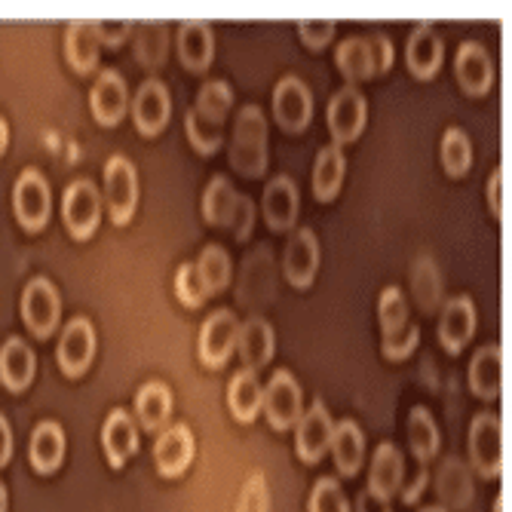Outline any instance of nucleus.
Listing matches in <instances>:
<instances>
[{"label": "nucleus", "mask_w": 512, "mask_h": 512, "mask_svg": "<svg viewBox=\"0 0 512 512\" xmlns=\"http://www.w3.org/2000/svg\"><path fill=\"white\" fill-rule=\"evenodd\" d=\"M129 28H132V22H129V19H117V22H108V19H96V31H99V40H102V43H111V46L123 43V40H126V34H129Z\"/></svg>", "instance_id": "8fccbe9b"}, {"label": "nucleus", "mask_w": 512, "mask_h": 512, "mask_svg": "<svg viewBox=\"0 0 512 512\" xmlns=\"http://www.w3.org/2000/svg\"><path fill=\"white\" fill-rule=\"evenodd\" d=\"M230 166L246 178H261L267 169V120L258 105H243L237 114Z\"/></svg>", "instance_id": "f257e3e1"}, {"label": "nucleus", "mask_w": 512, "mask_h": 512, "mask_svg": "<svg viewBox=\"0 0 512 512\" xmlns=\"http://www.w3.org/2000/svg\"><path fill=\"white\" fill-rule=\"evenodd\" d=\"M335 62H338L341 74L350 80V86L359 83V80H368L371 74H375V62H371V46H368L365 37H347L338 46Z\"/></svg>", "instance_id": "f704fd0d"}, {"label": "nucleus", "mask_w": 512, "mask_h": 512, "mask_svg": "<svg viewBox=\"0 0 512 512\" xmlns=\"http://www.w3.org/2000/svg\"><path fill=\"white\" fill-rule=\"evenodd\" d=\"M89 105H92V114L102 126H114L123 120L126 114V105H129V96H126V83L123 77L108 68L99 74L96 86H92V96H89Z\"/></svg>", "instance_id": "6ab92c4d"}, {"label": "nucleus", "mask_w": 512, "mask_h": 512, "mask_svg": "<svg viewBox=\"0 0 512 512\" xmlns=\"http://www.w3.org/2000/svg\"><path fill=\"white\" fill-rule=\"evenodd\" d=\"M237 350H240V359L246 362L249 371L267 365L270 356H273V329H270V322L261 319V316L246 319L240 325V335H237Z\"/></svg>", "instance_id": "cd10ccee"}, {"label": "nucleus", "mask_w": 512, "mask_h": 512, "mask_svg": "<svg viewBox=\"0 0 512 512\" xmlns=\"http://www.w3.org/2000/svg\"><path fill=\"white\" fill-rule=\"evenodd\" d=\"M356 512H393V509H390V500H384L375 491L365 488L356 500Z\"/></svg>", "instance_id": "603ef678"}, {"label": "nucleus", "mask_w": 512, "mask_h": 512, "mask_svg": "<svg viewBox=\"0 0 512 512\" xmlns=\"http://www.w3.org/2000/svg\"><path fill=\"white\" fill-rule=\"evenodd\" d=\"M178 56L184 68L191 71H206L212 56H215V37L209 22L203 19H184L178 25Z\"/></svg>", "instance_id": "aec40b11"}, {"label": "nucleus", "mask_w": 512, "mask_h": 512, "mask_svg": "<svg viewBox=\"0 0 512 512\" xmlns=\"http://www.w3.org/2000/svg\"><path fill=\"white\" fill-rule=\"evenodd\" d=\"M344 172H347L344 151L338 145H325L316 154V163H313V194H316V200H322V203L335 200L338 191H341Z\"/></svg>", "instance_id": "c85d7f7f"}, {"label": "nucleus", "mask_w": 512, "mask_h": 512, "mask_svg": "<svg viewBox=\"0 0 512 512\" xmlns=\"http://www.w3.org/2000/svg\"><path fill=\"white\" fill-rule=\"evenodd\" d=\"M325 120H329V132L335 138V145H347L353 138L362 135L365 120H368V102L356 86H344L329 99V111H325Z\"/></svg>", "instance_id": "423d86ee"}, {"label": "nucleus", "mask_w": 512, "mask_h": 512, "mask_svg": "<svg viewBox=\"0 0 512 512\" xmlns=\"http://www.w3.org/2000/svg\"><path fill=\"white\" fill-rule=\"evenodd\" d=\"M316 267H319V240L310 227H298L286 246V255H283L286 279L298 289H307L316 276Z\"/></svg>", "instance_id": "dca6fc26"}, {"label": "nucleus", "mask_w": 512, "mask_h": 512, "mask_svg": "<svg viewBox=\"0 0 512 512\" xmlns=\"http://www.w3.org/2000/svg\"><path fill=\"white\" fill-rule=\"evenodd\" d=\"M237 197L240 194L230 188V181L224 175H215L203 191V218L215 227H227L230 221H234Z\"/></svg>", "instance_id": "72a5a7b5"}, {"label": "nucleus", "mask_w": 512, "mask_h": 512, "mask_svg": "<svg viewBox=\"0 0 512 512\" xmlns=\"http://www.w3.org/2000/svg\"><path fill=\"white\" fill-rule=\"evenodd\" d=\"M227 405H230V414L237 417L240 424H252L255 414L261 408V384L255 378V371L243 368L240 375H234L227 387Z\"/></svg>", "instance_id": "2f4dec72"}, {"label": "nucleus", "mask_w": 512, "mask_h": 512, "mask_svg": "<svg viewBox=\"0 0 512 512\" xmlns=\"http://www.w3.org/2000/svg\"><path fill=\"white\" fill-rule=\"evenodd\" d=\"M59 365L65 375H83L86 365L92 362V356H96V329H92V322L86 316H74L65 332L59 338Z\"/></svg>", "instance_id": "ddd939ff"}, {"label": "nucleus", "mask_w": 512, "mask_h": 512, "mask_svg": "<svg viewBox=\"0 0 512 512\" xmlns=\"http://www.w3.org/2000/svg\"><path fill=\"white\" fill-rule=\"evenodd\" d=\"M10 454H13V430L7 424V417L0 414V467L10 460Z\"/></svg>", "instance_id": "5fc2aeb1"}, {"label": "nucleus", "mask_w": 512, "mask_h": 512, "mask_svg": "<svg viewBox=\"0 0 512 512\" xmlns=\"http://www.w3.org/2000/svg\"><path fill=\"white\" fill-rule=\"evenodd\" d=\"M408 442L417 457V463H430L439 451V430H436V417L424 408L414 405L408 414Z\"/></svg>", "instance_id": "473e14b6"}, {"label": "nucleus", "mask_w": 512, "mask_h": 512, "mask_svg": "<svg viewBox=\"0 0 512 512\" xmlns=\"http://www.w3.org/2000/svg\"><path fill=\"white\" fill-rule=\"evenodd\" d=\"M0 512H7V488L0 482Z\"/></svg>", "instance_id": "4d7b16f0"}, {"label": "nucleus", "mask_w": 512, "mask_h": 512, "mask_svg": "<svg viewBox=\"0 0 512 512\" xmlns=\"http://www.w3.org/2000/svg\"><path fill=\"white\" fill-rule=\"evenodd\" d=\"M470 387L482 399H497L503 390V350L497 344L482 347L470 362Z\"/></svg>", "instance_id": "bb28decb"}, {"label": "nucleus", "mask_w": 512, "mask_h": 512, "mask_svg": "<svg viewBox=\"0 0 512 512\" xmlns=\"http://www.w3.org/2000/svg\"><path fill=\"white\" fill-rule=\"evenodd\" d=\"M135 414L145 430H160L172 414V390L163 381H148L135 393Z\"/></svg>", "instance_id": "c756f323"}, {"label": "nucleus", "mask_w": 512, "mask_h": 512, "mask_svg": "<svg viewBox=\"0 0 512 512\" xmlns=\"http://www.w3.org/2000/svg\"><path fill=\"white\" fill-rule=\"evenodd\" d=\"M230 105H234V92H230V86L224 80H206L197 92V111L215 123L224 126V117L230 111Z\"/></svg>", "instance_id": "e433bc0d"}, {"label": "nucleus", "mask_w": 512, "mask_h": 512, "mask_svg": "<svg viewBox=\"0 0 512 512\" xmlns=\"http://www.w3.org/2000/svg\"><path fill=\"white\" fill-rule=\"evenodd\" d=\"M62 218L74 240H89L96 234L99 218H102V197L89 178H77L68 184L65 200H62Z\"/></svg>", "instance_id": "f03ea898"}, {"label": "nucleus", "mask_w": 512, "mask_h": 512, "mask_svg": "<svg viewBox=\"0 0 512 512\" xmlns=\"http://www.w3.org/2000/svg\"><path fill=\"white\" fill-rule=\"evenodd\" d=\"M102 445H105V457H108V463H111L114 470H120L123 463L135 454V448H138V430H135V421H132L129 411L114 408L105 417Z\"/></svg>", "instance_id": "412c9836"}, {"label": "nucleus", "mask_w": 512, "mask_h": 512, "mask_svg": "<svg viewBox=\"0 0 512 512\" xmlns=\"http://www.w3.org/2000/svg\"><path fill=\"white\" fill-rule=\"evenodd\" d=\"M99 46H102V40H99V31H96V19H92V22L89 19L68 22V28H65V56H68L74 71L89 74L92 68H96Z\"/></svg>", "instance_id": "4be33fe9"}, {"label": "nucleus", "mask_w": 512, "mask_h": 512, "mask_svg": "<svg viewBox=\"0 0 512 512\" xmlns=\"http://www.w3.org/2000/svg\"><path fill=\"white\" fill-rule=\"evenodd\" d=\"M34 368V350L22 338H10L0 347V381H4L7 390H25L34 378Z\"/></svg>", "instance_id": "a878e982"}, {"label": "nucleus", "mask_w": 512, "mask_h": 512, "mask_svg": "<svg viewBox=\"0 0 512 512\" xmlns=\"http://www.w3.org/2000/svg\"><path fill=\"white\" fill-rule=\"evenodd\" d=\"M494 512H503V497L497 500V506H494Z\"/></svg>", "instance_id": "bf43d9fd"}, {"label": "nucleus", "mask_w": 512, "mask_h": 512, "mask_svg": "<svg viewBox=\"0 0 512 512\" xmlns=\"http://www.w3.org/2000/svg\"><path fill=\"white\" fill-rule=\"evenodd\" d=\"M473 163V148H470V138L460 126H448L442 135V166L451 178H460L463 172L470 169Z\"/></svg>", "instance_id": "c9c22d12"}, {"label": "nucleus", "mask_w": 512, "mask_h": 512, "mask_svg": "<svg viewBox=\"0 0 512 512\" xmlns=\"http://www.w3.org/2000/svg\"><path fill=\"white\" fill-rule=\"evenodd\" d=\"M273 117L276 123L289 129V132H301L310 117H313V96L310 89L304 86L301 77L286 74L283 80L276 83L273 89Z\"/></svg>", "instance_id": "6e6552de"}, {"label": "nucleus", "mask_w": 512, "mask_h": 512, "mask_svg": "<svg viewBox=\"0 0 512 512\" xmlns=\"http://www.w3.org/2000/svg\"><path fill=\"white\" fill-rule=\"evenodd\" d=\"M310 512H350L347 497L335 479H319L310 491Z\"/></svg>", "instance_id": "c03bdc74"}, {"label": "nucleus", "mask_w": 512, "mask_h": 512, "mask_svg": "<svg viewBox=\"0 0 512 512\" xmlns=\"http://www.w3.org/2000/svg\"><path fill=\"white\" fill-rule=\"evenodd\" d=\"M197 270H200V276L206 279L209 292H221V289L230 283V258H227V252H224L221 246H212V243H209V246L200 252Z\"/></svg>", "instance_id": "a19ab883"}, {"label": "nucleus", "mask_w": 512, "mask_h": 512, "mask_svg": "<svg viewBox=\"0 0 512 512\" xmlns=\"http://www.w3.org/2000/svg\"><path fill=\"white\" fill-rule=\"evenodd\" d=\"M31 467L37 473H56L65 460V433L56 421H40L31 433L28 445Z\"/></svg>", "instance_id": "b1692460"}, {"label": "nucleus", "mask_w": 512, "mask_h": 512, "mask_svg": "<svg viewBox=\"0 0 512 512\" xmlns=\"http://www.w3.org/2000/svg\"><path fill=\"white\" fill-rule=\"evenodd\" d=\"M172 117V99H169V89L163 80L151 77L138 86L135 99H132V120L135 129L142 135H157L163 132V126Z\"/></svg>", "instance_id": "9d476101"}, {"label": "nucleus", "mask_w": 512, "mask_h": 512, "mask_svg": "<svg viewBox=\"0 0 512 512\" xmlns=\"http://www.w3.org/2000/svg\"><path fill=\"white\" fill-rule=\"evenodd\" d=\"M261 405L273 430H289L301 421V387L289 368L273 371L270 384L261 390Z\"/></svg>", "instance_id": "7ed1b4c3"}, {"label": "nucleus", "mask_w": 512, "mask_h": 512, "mask_svg": "<svg viewBox=\"0 0 512 512\" xmlns=\"http://www.w3.org/2000/svg\"><path fill=\"white\" fill-rule=\"evenodd\" d=\"M175 295H178V301L184 304V307H200L212 292H209V286H206V279L200 276V270H197V264H181L178 270H175Z\"/></svg>", "instance_id": "ea45409f"}, {"label": "nucleus", "mask_w": 512, "mask_h": 512, "mask_svg": "<svg viewBox=\"0 0 512 512\" xmlns=\"http://www.w3.org/2000/svg\"><path fill=\"white\" fill-rule=\"evenodd\" d=\"M105 203L117 227L129 224L138 203V178H135V166L123 154H114L105 163Z\"/></svg>", "instance_id": "39448f33"}, {"label": "nucleus", "mask_w": 512, "mask_h": 512, "mask_svg": "<svg viewBox=\"0 0 512 512\" xmlns=\"http://www.w3.org/2000/svg\"><path fill=\"white\" fill-rule=\"evenodd\" d=\"M13 206H16V218L28 230H40L50 221V184H46L40 169H25L19 175L16 191H13Z\"/></svg>", "instance_id": "1a4fd4ad"}, {"label": "nucleus", "mask_w": 512, "mask_h": 512, "mask_svg": "<svg viewBox=\"0 0 512 512\" xmlns=\"http://www.w3.org/2000/svg\"><path fill=\"white\" fill-rule=\"evenodd\" d=\"M329 448L335 451V463H338V470L344 476H356L359 473L362 460H365V436H362L356 421H350V417H347V421L335 424Z\"/></svg>", "instance_id": "7c9ffc66"}, {"label": "nucleus", "mask_w": 512, "mask_h": 512, "mask_svg": "<svg viewBox=\"0 0 512 512\" xmlns=\"http://www.w3.org/2000/svg\"><path fill=\"white\" fill-rule=\"evenodd\" d=\"M194 451H197V442H194V433H191L188 424H172V427H166L160 433L157 445H154V460H157L160 476H166V479L181 476L184 470L191 467Z\"/></svg>", "instance_id": "4468645a"}, {"label": "nucleus", "mask_w": 512, "mask_h": 512, "mask_svg": "<svg viewBox=\"0 0 512 512\" xmlns=\"http://www.w3.org/2000/svg\"><path fill=\"white\" fill-rule=\"evenodd\" d=\"M378 319L381 332H393L402 322H408V301L399 286H387L378 298Z\"/></svg>", "instance_id": "79ce46f5"}, {"label": "nucleus", "mask_w": 512, "mask_h": 512, "mask_svg": "<svg viewBox=\"0 0 512 512\" xmlns=\"http://www.w3.org/2000/svg\"><path fill=\"white\" fill-rule=\"evenodd\" d=\"M442 37L436 34L433 22H417L411 37H408V46H405V62H408V71L421 80H430L439 68H442Z\"/></svg>", "instance_id": "2eb2a0df"}, {"label": "nucleus", "mask_w": 512, "mask_h": 512, "mask_svg": "<svg viewBox=\"0 0 512 512\" xmlns=\"http://www.w3.org/2000/svg\"><path fill=\"white\" fill-rule=\"evenodd\" d=\"M62 301L46 276H34L22 292V319L37 338H46L59 325Z\"/></svg>", "instance_id": "0eeeda50"}, {"label": "nucleus", "mask_w": 512, "mask_h": 512, "mask_svg": "<svg viewBox=\"0 0 512 512\" xmlns=\"http://www.w3.org/2000/svg\"><path fill=\"white\" fill-rule=\"evenodd\" d=\"M430 482V473H427V463H417V467L408 473V479H402L399 491H402V500L405 503H414L417 497H421V491L427 488Z\"/></svg>", "instance_id": "de8ad7c7"}, {"label": "nucleus", "mask_w": 512, "mask_h": 512, "mask_svg": "<svg viewBox=\"0 0 512 512\" xmlns=\"http://www.w3.org/2000/svg\"><path fill=\"white\" fill-rule=\"evenodd\" d=\"M371 46V62H375V74H384L393 65V43L387 34H375L368 40Z\"/></svg>", "instance_id": "09e8293b"}, {"label": "nucleus", "mask_w": 512, "mask_h": 512, "mask_svg": "<svg viewBox=\"0 0 512 512\" xmlns=\"http://www.w3.org/2000/svg\"><path fill=\"white\" fill-rule=\"evenodd\" d=\"M417 341H421V329H417L414 322H402L399 329L393 332H384V341H381V350L387 359H405L414 353Z\"/></svg>", "instance_id": "37998d69"}, {"label": "nucleus", "mask_w": 512, "mask_h": 512, "mask_svg": "<svg viewBox=\"0 0 512 512\" xmlns=\"http://www.w3.org/2000/svg\"><path fill=\"white\" fill-rule=\"evenodd\" d=\"M500 184H503V172H500V169H494V172H491V178H488V206H491V212H494V215H500V209H503V200H500Z\"/></svg>", "instance_id": "864d4df0"}, {"label": "nucleus", "mask_w": 512, "mask_h": 512, "mask_svg": "<svg viewBox=\"0 0 512 512\" xmlns=\"http://www.w3.org/2000/svg\"><path fill=\"white\" fill-rule=\"evenodd\" d=\"M264 218L273 230H289L298 218V188L289 175H276L264 188Z\"/></svg>", "instance_id": "5701e85b"}, {"label": "nucleus", "mask_w": 512, "mask_h": 512, "mask_svg": "<svg viewBox=\"0 0 512 512\" xmlns=\"http://www.w3.org/2000/svg\"><path fill=\"white\" fill-rule=\"evenodd\" d=\"M476 332V307L470 295H457L445 304L439 319V341L445 350L460 353Z\"/></svg>", "instance_id": "f3484780"}, {"label": "nucleus", "mask_w": 512, "mask_h": 512, "mask_svg": "<svg viewBox=\"0 0 512 512\" xmlns=\"http://www.w3.org/2000/svg\"><path fill=\"white\" fill-rule=\"evenodd\" d=\"M138 40H135V56L142 65L157 68L166 59V25L163 22H142L138 25Z\"/></svg>", "instance_id": "4c0bfd02"}, {"label": "nucleus", "mask_w": 512, "mask_h": 512, "mask_svg": "<svg viewBox=\"0 0 512 512\" xmlns=\"http://www.w3.org/2000/svg\"><path fill=\"white\" fill-rule=\"evenodd\" d=\"M421 512H445L442 506H427V509H421Z\"/></svg>", "instance_id": "13d9d810"}, {"label": "nucleus", "mask_w": 512, "mask_h": 512, "mask_svg": "<svg viewBox=\"0 0 512 512\" xmlns=\"http://www.w3.org/2000/svg\"><path fill=\"white\" fill-rule=\"evenodd\" d=\"M335 28H338L335 19H301V22H298L301 40L310 46V50H322V46L332 40Z\"/></svg>", "instance_id": "49530a36"}, {"label": "nucleus", "mask_w": 512, "mask_h": 512, "mask_svg": "<svg viewBox=\"0 0 512 512\" xmlns=\"http://www.w3.org/2000/svg\"><path fill=\"white\" fill-rule=\"evenodd\" d=\"M405 479V460L393 442L378 445L375 457H371V473H368V491H375L378 497L390 500Z\"/></svg>", "instance_id": "393cba45"}, {"label": "nucleus", "mask_w": 512, "mask_h": 512, "mask_svg": "<svg viewBox=\"0 0 512 512\" xmlns=\"http://www.w3.org/2000/svg\"><path fill=\"white\" fill-rule=\"evenodd\" d=\"M298 433H295V448H298V457L304 463H316L325 451L332 445V433H335V424L329 417V408H325L322 399L310 402V408L301 414V421L295 424Z\"/></svg>", "instance_id": "f8f14e48"}, {"label": "nucleus", "mask_w": 512, "mask_h": 512, "mask_svg": "<svg viewBox=\"0 0 512 512\" xmlns=\"http://www.w3.org/2000/svg\"><path fill=\"white\" fill-rule=\"evenodd\" d=\"M184 129H188L191 145H194L200 154H215V151L221 148V123L203 117L197 108H191L188 117H184Z\"/></svg>", "instance_id": "58836bf2"}, {"label": "nucleus", "mask_w": 512, "mask_h": 512, "mask_svg": "<svg viewBox=\"0 0 512 512\" xmlns=\"http://www.w3.org/2000/svg\"><path fill=\"white\" fill-rule=\"evenodd\" d=\"M252 221H255V206L249 197H237V212H234V230H237V237L246 240L252 234Z\"/></svg>", "instance_id": "3c124183"}, {"label": "nucleus", "mask_w": 512, "mask_h": 512, "mask_svg": "<svg viewBox=\"0 0 512 512\" xmlns=\"http://www.w3.org/2000/svg\"><path fill=\"white\" fill-rule=\"evenodd\" d=\"M7 142H10V129H7V120L0 117V154L7 151Z\"/></svg>", "instance_id": "6e6d98bb"}, {"label": "nucleus", "mask_w": 512, "mask_h": 512, "mask_svg": "<svg viewBox=\"0 0 512 512\" xmlns=\"http://www.w3.org/2000/svg\"><path fill=\"white\" fill-rule=\"evenodd\" d=\"M454 74H457L460 86L467 92H473V96L488 92L494 83V65H491V56H488L485 46L476 40L460 43L457 59H454Z\"/></svg>", "instance_id": "a211bd4d"}, {"label": "nucleus", "mask_w": 512, "mask_h": 512, "mask_svg": "<svg viewBox=\"0 0 512 512\" xmlns=\"http://www.w3.org/2000/svg\"><path fill=\"white\" fill-rule=\"evenodd\" d=\"M237 512H270V488L264 473H252L240 491Z\"/></svg>", "instance_id": "a18cd8bd"}, {"label": "nucleus", "mask_w": 512, "mask_h": 512, "mask_svg": "<svg viewBox=\"0 0 512 512\" xmlns=\"http://www.w3.org/2000/svg\"><path fill=\"white\" fill-rule=\"evenodd\" d=\"M240 322L230 310H215L200 329V359L209 368H221L237 347Z\"/></svg>", "instance_id": "9b49d317"}, {"label": "nucleus", "mask_w": 512, "mask_h": 512, "mask_svg": "<svg viewBox=\"0 0 512 512\" xmlns=\"http://www.w3.org/2000/svg\"><path fill=\"white\" fill-rule=\"evenodd\" d=\"M470 457H473V467L485 479H497L503 473V424L494 411H482L473 417Z\"/></svg>", "instance_id": "20e7f679"}]
</instances>
